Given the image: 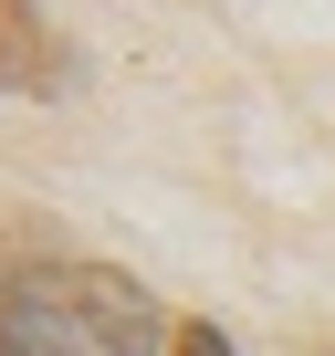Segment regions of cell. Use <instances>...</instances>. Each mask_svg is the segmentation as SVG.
<instances>
[{"label": "cell", "instance_id": "6da1fadb", "mask_svg": "<svg viewBox=\"0 0 335 356\" xmlns=\"http://www.w3.org/2000/svg\"><path fill=\"white\" fill-rule=\"evenodd\" d=\"M0 95H63V32L42 0H0Z\"/></svg>", "mask_w": 335, "mask_h": 356}, {"label": "cell", "instance_id": "7a4b0ae2", "mask_svg": "<svg viewBox=\"0 0 335 356\" xmlns=\"http://www.w3.org/2000/svg\"><path fill=\"white\" fill-rule=\"evenodd\" d=\"M179 356H231V335H220V325H199V314H189V325H179Z\"/></svg>", "mask_w": 335, "mask_h": 356}]
</instances>
